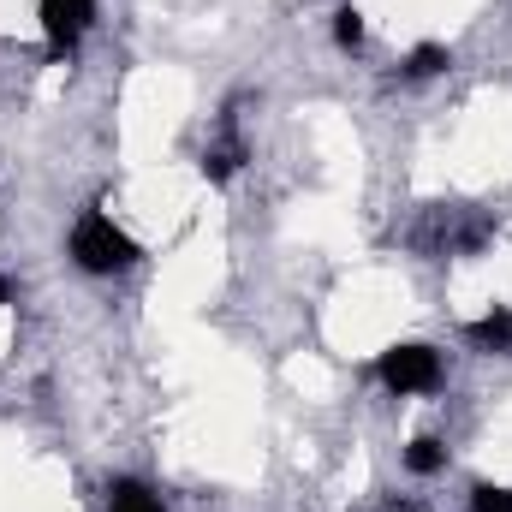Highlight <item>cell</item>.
<instances>
[{
    "instance_id": "cell-1",
    "label": "cell",
    "mask_w": 512,
    "mask_h": 512,
    "mask_svg": "<svg viewBox=\"0 0 512 512\" xmlns=\"http://www.w3.org/2000/svg\"><path fill=\"white\" fill-rule=\"evenodd\" d=\"M72 256H78L84 274H126V268H137L143 251H137V239H126V233L114 227V215L84 209L78 227H72Z\"/></svg>"
},
{
    "instance_id": "cell-2",
    "label": "cell",
    "mask_w": 512,
    "mask_h": 512,
    "mask_svg": "<svg viewBox=\"0 0 512 512\" xmlns=\"http://www.w3.org/2000/svg\"><path fill=\"white\" fill-rule=\"evenodd\" d=\"M376 376H382L393 393H429V387H441V352L423 346V340L387 346L382 358H376Z\"/></svg>"
},
{
    "instance_id": "cell-3",
    "label": "cell",
    "mask_w": 512,
    "mask_h": 512,
    "mask_svg": "<svg viewBox=\"0 0 512 512\" xmlns=\"http://www.w3.org/2000/svg\"><path fill=\"white\" fill-rule=\"evenodd\" d=\"M96 18V0H42V36H48V60H72V48L84 42Z\"/></svg>"
},
{
    "instance_id": "cell-4",
    "label": "cell",
    "mask_w": 512,
    "mask_h": 512,
    "mask_svg": "<svg viewBox=\"0 0 512 512\" xmlns=\"http://www.w3.org/2000/svg\"><path fill=\"white\" fill-rule=\"evenodd\" d=\"M465 334H471V346H483V352H501V358H512V310H507V304H495L489 316H477V322H471Z\"/></svg>"
},
{
    "instance_id": "cell-5",
    "label": "cell",
    "mask_w": 512,
    "mask_h": 512,
    "mask_svg": "<svg viewBox=\"0 0 512 512\" xmlns=\"http://www.w3.org/2000/svg\"><path fill=\"white\" fill-rule=\"evenodd\" d=\"M239 167H245V137H239V131H227L215 149H203V179H209V185H227Z\"/></svg>"
},
{
    "instance_id": "cell-6",
    "label": "cell",
    "mask_w": 512,
    "mask_h": 512,
    "mask_svg": "<svg viewBox=\"0 0 512 512\" xmlns=\"http://www.w3.org/2000/svg\"><path fill=\"white\" fill-rule=\"evenodd\" d=\"M108 512H167V507H161V495H149L143 483L120 477V483L108 489Z\"/></svg>"
},
{
    "instance_id": "cell-7",
    "label": "cell",
    "mask_w": 512,
    "mask_h": 512,
    "mask_svg": "<svg viewBox=\"0 0 512 512\" xmlns=\"http://www.w3.org/2000/svg\"><path fill=\"white\" fill-rule=\"evenodd\" d=\"M453 66V54L441 48V42H423V48H411V60H405V78L411 84H423V78H441Z\"/></svg>"
},
{
    "instance_id": "cell-8",
    "label": "cell",
    "mask_w": 512,
    "mask_h": 512,
    "mask_svg": "<svg viewBox=\"0 0 512 512\" xmlns=\"http://www.w3.org/2000/svg\"><path fill=\"white\" fill-rule=\"evenodd\" d=\"M405 471H417V477H435V471H447V447H441L435 435H417V441L405 447Z\"/></svg>"
},
{
    "instance_id": "cell-9",
    "label": "cell",
    "mask_w": 512,
    "mask_h": 512,
    "mask_svg": "<svg viewBox=\"0 0 512 512\" xmlns=\"http://www.w3.org/2000/svg\"><path fill=\"white\" fill-rule=\"evenodd\" d=\"M334 42H340L346 54L364 48V12H358V6H340V12H334Z\"/></svg>"
},
{
    "instance_id": "cell-10",
    "label": "cell",
    "mask_w": 512,
    "mask_h": 512,
    "mask_svg": "<svg viewBox=\"0 0 512 512\" xmlns=\"http://www.w3.org/2000/svg\"><path fill=\"white\" fill-rule=\"evenodd\" d=\"M471 512H512V489H501V483H477V489H471Z\"/></svg>"
},
{
    "instance_id": "cell-11",
    "label": "cell",
    "mask_w": 512,
    "mask_h": 512,
    "mask_svg": "<svg viewBox=\"0 0 512 512\" xmlns=\"http://www.w3.org/2000/svg\"><path fill=\"white\" fill-rule=\"evenodd\" d=\"M0 304H12V280L6 274H0Z\"/></svg>"
}]
</instances>
